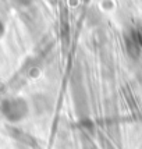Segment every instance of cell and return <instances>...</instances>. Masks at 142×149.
<instances>
[{
	"mask_svg": "<svg viewBox=\"0 0 142 149\" xmlns=\"http://www.w3.org/2000/svg\"><path fill=\"white\" fill-rule=\"evenodd\" d=\"M1 114L10 121H19L28 113V104L21 97H10L1 102L0 106Z\"/></svg>",
	"mask_w": 142,
	"mask_h": 149,
	"instance_id": "cell-1",
	"label": "cell"
}]
</instances>
